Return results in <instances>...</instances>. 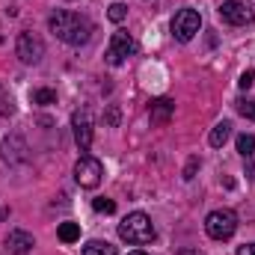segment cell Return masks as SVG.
I'll use <instances>...</instances> for the list:
<instances>
[{"label": "cell", "mask_w": 255, "mask_h": 255, "mask_svg": "<svg viewBox=\"0 0 255 255\" xmlns=\"http://www.w3.org/2000/svg\"><path fill=\"white\" fill-rule=\"evenodd\" d=\"M48 27H51V33H54L60 42L71 45V48L86 45V42L92 39V33H95L92 21H89L86 15H77V12H68V9H57V12L48 18Z\"/></svg>", "instance_id": "6da1fadb"}, {"label": "cell", "mask_w": 255, "mask_h": 255, "mask_svg": "<svg viewBox=\"0 0 255 255\" xmlns=\"http://www.w3.org/2000/svg\"><path fill=\"white\" fill-rule=\"evenodd\" d=\"M154 223H151V217H145L142 211H133V214H128L125 220L119 223V238L125 241V244H151L154 241Z\"/></svg>", "instance_id": "7a4b0ae2"}, {"label": "cell", "mask_w": 255, "mask_h": 255, "mask_svg": "<svg viewBox=\"0 0 255 255\" xmlns=\"http://www.w3.org/2000/svg\"><path fill=\"white\" fill-rule=\"evenodd\" d=\"M205 232L208 238L214 241H229L235 232H238V214L232 208H220V211H211L205 217Z\"/></svg>", "instance_id": "3957f363"}, {"label": "cell", "mask_w": 255, "mask_h": 255, "mask_svg": "<svg viewBox=\"0 0 255 255\" xmlns=\"http://www.w3.org/2000/svg\"><path fill=\"white\" fill-rule=\"evenodd\" d=\"M133 54H136L133 36L125 33V30H116V33L110 36V45H107V51H104V60L110 65H122L128 57H133Z\"/></svg>", "instance_id": "277c9868"}, {"label": "cell", "mask_w": 255, "mask_h": 255, "mask_svg": "<svg viewBox=\"0 0 255 255\" xmlns=\"http://www.w3.org/2000/svg\"><path fill=\"white\" fill-rule=\"evenodd\" d=\"M101 178H104V166H101V160H95V157L83 154V157L74 163V181H77L80 187L95 190V187L101 184Z\"/></svg>", "instance_id": "5b68a950"}, {"label": "cell", "mask_w": 255, "mask_h": 255, "mask_svg": "<svg viewBox=\"0 0 255 255\" xmlns=\"http://www.w3.org/2000/svg\"><path fill=\"white\" fill-rule=\"evenodd\" d=\"M217 12H220V18H223L226 24H232V27H247V24L255 21V9L250 3H241V0H223V3L217 6Z\"/></svg>", "instance_id": "8992f818"}, {"label": "cell", "mask_w": 255, "mask_h": 255, "mask_svg": "<svg viewBox=\"0 0 255 255\" xmlns=\"http://www.w3.org/2000/svg\"><path fill=\"white\" fill-rule=\"evenodd\" d=\"M15 54L21 57V63L36 65V63H42V57H45V42H42L36 33L24 30V33L18 36V42H15Z\"/></svg>", "instance_id": "52a82bcc"}, {"label": "cell", "mask_w": 255, "mask_h": 255, "mask_svg": "<svg viewBox=\"0 0 255 255\" xmlns=\"http://www.w3.org/2000/svg\"><path fill=\"white\" fill-rule=\"evenodd\" d=\"M199 27H202V15L196 9H181L172 18V36L178 42H190L193 36L199 33Z\"/></svg>", "instance_id": "ba28073f"}, {"label": "cell", "mask_w": 255, "mask_h": 255, "mask_svg": "<svg viewBox=\"0 0 255 255\" xmlns=\"http://www.w3.org/2000/svg\"><path fill=\"white\" fill-rule=\"evenodd\" d=\"M71 128H74V139H77L80 151H89V145H92V122H89V113L86 110H77L71 116Z\"/></svg>", "instance_id": "9c48e42d"}, {"label": "cell", "mask_w": 255, "mask_h": 255, "mask_svg": "<svg viewBox=\"0 0 255 255\" xmlns=\"http://www.w3.org/2000/svg\"><path fill=\"white\" fill-rule=\"evenodd\" d=\"M33 247H36V241H33V235L24 232V229H12V232L6 235V250L12 255H30Z\"/></svg>", "instance_id": "30bf717a"}, {"label": "cell", "mask_w": 255, "mask_h": 255, "mask_svg": "<svg viewBox=\"0 0 255 255\" xmlns=\"http://www.w3.org/2000/svg\"><path fill=\"white\" fill-rule=\"evenodd\" d=\"M172 113H175V101H172V98H157V101H151V110H148L151 125H166V122L172 119Z\"/></svg>", "instance_id": "8fae6325"}, {"label": "cell", "mask_w": 255, "mask_h": 255, "mask_svg": "<svg viewBox=\"0 0 255 255\" xmlns=\"http://www.w3.org/2000/svg\"><path fill=\"white\" fill-rule=\"evenodd\" d=\"M3 160L6 163H24L27 160V142L21 136H9L3 142Z\"/></svg>", "instance_id": "7c38bea8"}, {"label": "cell", "mask_w": 255, "mask_h": 255, "mask_svg": "<svg viewBox=\"0 0 255 255\" xmlns=\"http://www.w3.org/2000/svg\"><path fill=\"white\" fill-rule=\"evenodd\" d=\"M229 136H232V122H226V119H223V122H217V125L211 128V136H208V142H211L214 148H223Z\"/></svg>", "instance_id": "4fadbf2b"}, {"label": "cell", "mask_w": 255, "mask_h": 255, "mask_svg": "<svg viewBox=\"0 0 255 255\" xmlns=\"http://www.w3.org/2000/svg\"><path fill=\"white\" fill-rule=\"evenodd\" d=\"M83 255H116V247L107 241H89L83 247Z\"/></svg>", "instance_id": "5bb4252c"}, {"label": "cell", "mask_w": 255, "mask_h": 255, "mask_svg": "<svg viewBox=\"0 0 255 255\" xmlns=\"http://www.w3.org/2000/svg\"><path fill=\"white\" fill-rule=\"evenodd\" d=\"M238 151H241V157H253L255 154V136L253 133H241L238 136Z\"/></svg>", "instance_id": "9a60e30c"}, {"label": "cell", "mask_w": 255, "mask_h": 255, "mask_svg": "<svg viewBox=\"0 0 255 255\" xmlns=\"http://www.w3.org/2000/svg\"><path fill=\"white\" fill-rule=\"evenodd\" d=\"M77 238H80V226L77 223H63L60 226V241L63 244H74Z\"/></svg>", "instance_id": "2e32d148"}, {"label": "cell", "mask_w": 255, "mask_h": 255, "mask_svg": "<svg viewBox=\"0 0 255 255\" xmlns=\"http://www.w3.org/2000/svg\"><path fill=\"white\" fill-rule=\"evenodd\" d=\"M235 107H238V113H241L244 119H250V122H255V101H247V98H238V101H235Z\"/></svg>", "instance_id": "e0dca14e"}, {"label": "cell", "mask_w": 255, "mask_h": 255, "mask_svg": "<svg viewBox=\"0 0 255 255\" xmlns=\"http://www.w3.org/2000/svg\"><path fill=\"white\" fill-rule=\"evenodd\" d=\"M33 104H57V92L54 89H36L33 92Z\"/></svg>", "instance_id": "ac0fdd59"}, {"label": "cell", "mask_w": 255, "mask_h": 255, "mask_svg": "<svg viewBox=\"0 0 255 255\" xmlns=\"http://www.w3.org/2000/svg\"><path fill=\"white\" fill-rule=\"evenodd\" d=\"M125 15H128V6H125V3H113V6L107 9V18H110L113 24H122V21H125Z\"/></svg>", "instance_id": "d6986e66"}, {"label": "cell", "mask_w": 255, "mask_h": 255, "mask_svg": "<svg viewBox=\"0 0 255 255\" xmlns=\"http://www.w3.org/2000/svg\"><path fill=\"white\" fill-rule=\"evenodd\" d=\"M92 208H95L98 214H113V211H116V202H113V199H104V196H98V199L92 202Z\"/></svg>", "instance_id": "ffe728a7"}, {"label": "cell", "mask_w": 255, "mask_h": 255, "mask_svg": "<svg viewBox=\"0 0 255 255\" xmlns=\"http://www.w3.org/2000/svg\"><path fill=\"white\" fill-rule=\"evenodd\" d=\"M12 113H15V101L9 95H3L0 98V116H12Z\"/></svg>", "instance_id": "44dd1931"}, {"label": "cell", "mask_w": 255, "mask_h": 255, "mask_svg": "<svg viewBox=\"0 0 255 255\" xmlns=\"http://www.w3.org/2000/svg\"><path fill=\"white\" fill-rule=\"evenodd\" d=\"M253 83H255V71L250 68V71H244V74H241V80H238V86H241V89H250Z\"/></svg>", "instance_id": "7402d4cb"}, {"label": "cell", "mask_w": 255, "mask_h": 255, "mask_svg": "<svg viewBox=\"0 0 255 255\" xmlns=\"http://www.w3.org/2000/svg\"><path fill=\"white\" fill-rule=\"evenodd\" d=\"M196 166H199V160L193 157L190 163H187V169H184V178H187V181H190V178H193V172H196Z\"/></svg>", "instance_id": "603a6c76"}, {"label": "cell", "mask_w": 255, "mask_h": 255, "mask_svg": "<svg viewBox=\"0 0 255 255\" xmlns=\"http://www.w3.org/2000/svg\"><path fill=\"white\" fill-rule=\"evenodd\" d=\"M238 255H255V244H244V247H238Z\"/></svg>", "instance_id": "cb8c5ba5"}, {"label": "cell", "mask_w": 255, "mask_h": 255, "mask_svg": "<svg viewBox=\"0 0 255 255\" xmlns=\"http://www.w3.org/2000/svg\"><path fill=\"white\" fill-rule=\"evenodd\" d=\"M107 122H110V125H116V122H119V110H116V107H110V110H107Z\"/></svg>", "instance_id": "d4e9b609"}, {"label": "cell", "mask_w": 255, "mask_h": 255, "mask_svg": "<svg viewBox=\"0 0 255 255\" xmlns=\"http://www.w3.org/2000/svg\"><path fill=\"white\" fill-rule=\"evenodd\" d=\"M130 255H148V253H142V250H136V253H130Z\"/></svg>", "instance_id": "484cf974"}]
</instances>
